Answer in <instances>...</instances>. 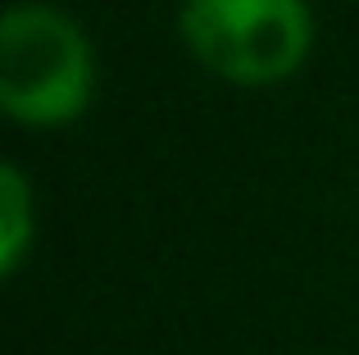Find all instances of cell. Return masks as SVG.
Masks as SVG:
<instances>
[{"instance_id":"3","label":"cell","mask_w":359,"mask_h":355,"mask_svg":"<svg viewBox=\"0 0 359 355\" xmlns=\"http://www.w3.org/2000/svg\"><path fill=\"white\" fill-rule=\"evenodd\" d=\"M36 237V219H32V187L27 178L5 164L0 169V274H18L27 246Z\"/></svg>"},{"instance_id":"2","label":"cell","mask_w":359,"mask_h":355,"mask_svg":"<svg viewBox=\"0 0 359 355\" xmlns=\"http://www.w3.org/2000/svg\"><path fill=\"white\" fill-rule=\"evenodd\" d=\"M177 32L214 78L273 87L305 64L314 14L305 0H187Z\"/></svg>"},{"instance_id":"1","label":"cell","mask_w":359,"mask_h":355,"mask_svg":"<svg viewBox=\"0 0 359 355\" xmlns=\"http://www.w3.org/2000/svg\"><path fill=\"white\" fill-rule=\"evenodd\" d=\"M96 60L64 9L14 5L0 18V109L23 128H64L91 105Z\"/></svg>"}]
</instances>
